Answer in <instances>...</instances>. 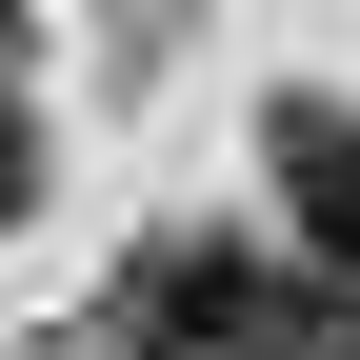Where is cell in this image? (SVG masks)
Returning a JSON list of instances; mask_svg holds the SVG:
<instances>
[{
	"instance_id": "cell-1",
	"label": "cell",
	"mask_w": 360,
	"mask_h": 360,
	"mask_svg": "<svg viewBox=\"0 0 360 360\" xmlns=\"http://www.w3.org/2000/svg\"><path fill=\"white\" fill-rule=\"evenodd\" d=\"M300 281L260 240H141V281H120V360H300Z\"/></svg>"
},
{
	"instance_id": "cell-2",
	"label": "cell",
	"mask_w": 360,
	"mask_h": 360,
	"mask_svg": "<svg viewBox=\"0 0 360 360\" xmlns=\"http://www.w3.org/2000/svg\"><path fill=\"white\" fill-rule=\"evenodd\" d=\"M260 180H281V240L340 260V300H360V120L340 101H281L260 120Z\"/></svg>"
},
{
	"instance_id": "cell-3",
	"label": "cell",
	"mask_w": 360,
	"mask_h": 360,
	"mask_svg": "<svg viewBox=\"0 0 360 360\" xmlns=\"http://www.w3.org/2000/svg\"><path fill=\"white\" fill-rule=\"evenodd\" d=\"M20 200H40V120L0 101V220H20Z\"/></svg>"
},
{
	"instance_id": "cell-4",
	"label": "cell",
	"mask_w": 360,
	"mask_h": 360,
	"mask_svg": "<svg viewBox=\"0 0 360 360\" xmlns=\"http://www.w3.org/2000/svg\"><path fill=\"white\" fill-rule=\"evenodd\" d=\"M321 360H360V300H340V340H321Z\"/></svg>"
},
{
	"instance_id": "cell-5",
	"label": "cell",
	"mask_w": 360,
	"mask_h": 360,
	"mask_svg": "<svg viewBox=\"0 0 360 360\" xmlns=\"http://www.w3.org/2000/svg\"><path fill=\"white\" fill-rule=\"evenodd\" d=\"M0 20H20V0H0Z\"/></svg>"
}]
</instances>
